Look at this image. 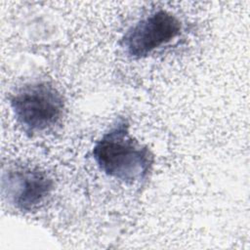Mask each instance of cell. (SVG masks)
<instances>
[{
    "label": "cell",
    "instance_id": "2",
    "mask_svg": "<svg viewBox=\"0 0 250 250\" xmlns=\"http://www.w3.org/2000/svg\"><path fill=\"white\" fill-rule=\"evenodd\" d=\"M9 104L17 123L29 136L54 129L65 110L62 93L45 80L27 82L15 89L9 96Z\"/></svg>",
    "mask_w": 250,
    "mask_h": 250
},
{
    "label": "cell",
    "instance_id": "3",
    "mask_svg": "<svg viewBox=\"0 0 250 250\" xmlns=\"http://www.w3.org/2000/svg\"><path fill=\"white\" fill-rule=\"evenodd\" d=\"M182 28L175 14L159 8L131 25L122 35L119 45L129 58L142 60L177 38Z\"/></svg>",
    "mask_w": 250,
    "mask_h": 250
},
{
    "label": "cell",
    "instance_id": "1",
    "mask_svg": "<svg viewBox=\"0 0 250 250\" xmlns=\"http://www.w3.org/2000/svg\"><path fill=\"white\" fill-rule=\"evenodd\" d=\"M92 157L107 177L133 186L145 182L152 171L154 154L130 133V123L118 117L95 142Z\"/></svg>",
    "mask_w": 250,
    "mask_h": 250
},
{
    "label": "cell",
    "instance_id": "4",
    "mask_svg": "<svg viewBox=\"0 0 250 250\" xmlns=\"http://www.w3.org/2000/svg\"><path fill=\"white\" fill-rule=\"evenodd\" d=\"M55 188L52 177L38 167L15 165L2 173L1 191L15 209L31 212L44 204Z\"/></svg>",
    "mask_w": 250,
    "mask_h": 250
}]
</instances>
